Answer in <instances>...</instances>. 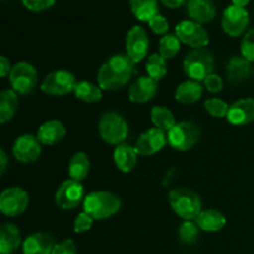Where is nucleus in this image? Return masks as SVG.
I'll use <instances>...</instances> for the list:
<instances>
[{"label": "nucleus", "mask_w": 254, "mask_h": 254, "mask_svg": "<svg viewBox=\"0 0 254 254\" xmlns=\"http://www.w3.org/2000/svg\"><path fill=\"white\" fill-rule=\"evenodd\" d=\"M126 50L128 57L134 64L145 59L149 50V39L143 27L135 25L129 30L126 39Z\"/></svg>", "instance_id": "nucleus-13"}, {"label": "nucleus", "mask_w": 254, "mask_h": 254, "mask_svg": "<svg viewBox=\"0 0 254 254\" xmlns=\"http://www.w3.org/2000/svg\"><path fill=\"white\" fill-rule=\"evenodd\" d=\"M134 64L128 55H114L107 60L97 74L98 86L102 91H118L123 88L135 73Z\"/></svg>", "instance_id": "nucleus-1"}, {"label": "nucleus", "mask_w": 254, "mask_h": 254, "mask_svg": "<svg viewBox=\"0 0 254 254\" xmlns=\"http://www.w3.org/2000/svg\"><path fill=\"white\" fill-rule=\"evenodd\" d=\"M12 154L20 163L31 164L41 155V143L31 134L20 135L12 145Z\"/></svg>", "instance_id": "nucleus-14"}, {"label": "nucleus", "mask_w": 254, "mask_h": 254, "mask_svg": "<svg viewBox=\"0 0 254 254\" xmlns=\"http://www.w3.org/2000/svg\"><path fill=\"white\" fill-rule=\"evenodd\" d=\"M89 168H91V161H89L88 155L79 151V153L74 154L69 160L68 175L71 176V179L81 183L88 175Z\"/></svg>", "instance_id": "nucleus-28"}, {"label": "nucleus", "mask_w": 254, "mask_h": 254, "mask_svg": "<svg viewBox=\"0 0 254 254\" xmlns=\"http://www.w3.org/2000/svg\"><path fill=\"white\" fill-rule=\"evenodd\" d=\"M158 92V81L149 76H141L129 87L128 96L133 103L143 104L151 101Z\"/></svg>", "instance_id": "nucleus-16"}, {"label": "nucleus", "mask_w": 254, "mask_h": 254, "mask_svg": "<svg viewBox=\"0 0 254 254\" xmlns=\"http://www.w3.org/2000/svg\"><path fill=\"white\" fill-rule=\"evenodd\" d=\"M29 205V195L19 186L5 189L0 195V211L7 217H16L25 212Z\"/></svg>", "instance_id": "nucleus-10"}, {"label": "nucleus", "mask_w": 254, "mask_h": 254, "mask_svg": "<svg viewBox=\"0 0 254 254\" xmlns=\"http://www.w3.org/2000/svg\"><path fill=\"white\" fill-rule=\"evenodd\" d=\"M9 81L11 88L17 94H29L36 87L37 72L29 62H17L15 66H12L9 74Z\"/></svg>", "instance_id": "nucleus-8"}, {"label": "nucleus", "mask_w": 254, "mask_h": 254, "mask_svg": "<svg viewBox=\"0 0 254 254\" xmlns=\"http://www.w3.org/2000/svg\"><path fill=\"white\" fill-rule=\"evenodd\" d=\"M226 118L233 126H246L254 121V99L243 98L231 104Z\"/></svg>", "instance_id": "nucleus-17"}, {"label": "nucleus", "mask_w": 254, "mask_h": 254, "mask_svg": "<svg viewBox=\"0 0 254 254\" xmlns=\"http://www.w3.org/2000/svg\"><path fill=\"white\" fill-rule=\"evenodd\" d=\"M149 26H150L151 31L156 35H164L165 36L169 31V21L166 20L165 16L158 14L149 21Z\"/></svg>", "instance_id": "nucleus-36"}, {"label": "nucleus", "mask_w": 254, "mask_h": 254, "mask_svg": "<svg viewBox=\"0 0 254 254\" xmlns=\"http://www.w3.org/2000/svg\"><path fill=\"white\" fill-rule=\"evenodd\" d=\"M160 2L169 9H178V7L183 6L185 2H188V0H160Z\"/></svg>", "instance_id": "nucleus-42"}, {"label": "nucleus", "mask_w": 254, "mask_h": 254, "mask_svg": "<svg viewBox=\"0 0 254 254\" xmlns=\"http://www.w3.org/2000/svg\"><path fill=\"white\" fill-rule=\"evenodd\" d=\"M202 93V84L197 81L189 79L179 84L175 91V99L183 104H192L201 98Z\"/></svg>", "instance_id": "nucleus-25"}, {"label": "nucleus", "mask_w": 254, "mask_h": 254, "mask_svg": "<svg viewBox=\"0 0 254 254\" xmlns=\"http://www.w3.org/2000/svg\"><path fill=\"white\" fill-rule=\"evenodd\" d=\"M151 122L155 126V128L161 129L164 131H170L176 124L175 117L173 112L169 108L163 106H156L151 109Z\"/></svg>", "instance_id": "nucleus-30"}, {"label": "nucleus", "mask_w": 254, "mask_h": 254, "mask_svg": "<svg viewBox=\"0 0 254 254\" xmlns=\"http://www.w3.org/2000/svg\"><path fill=\"white\" fill-rule=\"evenodd\" d=\"M76 98L86 103H96L102 99V88L88 81H79L76 83L73 91Z\"/></svg>", "instance_id": "nucleus-29"}, {"label": "nucleus", "mask_w": 254, "mask_h": 254, "mask_svg": "<svg viewBox=\"0 0 254 254\" xmlns=\"http://www.w3.org/2000/svg\"><path fill=\"white\" fill-rule=\"evenodd\" d=\"M200 237V227L192 221H184L179 227V238L185 245H193Z\"/></svg>", "instance_id": "nucleus-33"}, {"label": "nucleus", "mask_w": 254, "mask_h": 254, "mask_svg": "<svg viewBox=\"0 0 254 254\" xmlns=\"http://www.w3.org/2000/svg\"><path fill=\"white\" fill-rule=\"evenodd\" d=\"M241 52L245 59L254 62V29H250L243 36L241 42Z\"/></svg>", "instance_id": "nucleus-35"}, {"label": "nucleus", "mask_w": 254, "mask_h": 254, "mask_svg": "<svg viewBox=\"0 0 254 254\" xmlns=\"http://www.w3.org/2000/svg\"><path fill=\"white\" fill-rule=\"evenodd\" d=\"M205 109L215 118H223L227 117L230 106L220 98H208L205 101Z\"/></svg>", "instance_id": "nucleus-34"}, {"label": "nucleus", "mask_w": 254, "mask_h": 254, "mask_svg": "<svg viewBox=\"0 0 254 254\" xmlns=\"http://www.w3.org/2000/svg\"><path fill=\"white\" fill-rule=\"evenodd\" d=\"M76 77L68 71L59 69L47 74L41 83V91L49 96H66L74 91Z\"/></svg>", "instance_id": "nucleus-9"}, {"label": "nucleus", "mask_w": 254, "mask_h": 254, "mask_svg": "<svg viewBox=\"0 0 254 254\" xmlns=\"http://www.w3.org/2000/svg\"><path fill=\"white\" fill-rule=\"evenodd\" d=\"M181 49V41L176 34H166L159 42V54L165 60L173 59Z\"/></svg>", "instance_id": "nucleus-32"}, {"label": "nucleus", "mask_w": 254, "mask_h": 254, "mask_svg": "<svg viewBox=\"0 0 254 254\" xmlns=\"http://www.w3.org/2000/svg\"><path fill=\"white\" fill-rule=\"evenodd\" d=\"M21 245V233L12 223L0 226V254L14 253Z\"/></svg>", "instance_id": "nucleus-21"}, {"label": "nucleus", "mask_w": 254, "mask_h": 254, "mask_svg": "<svg viewBox=\"0 0 254 254\" xmlns=\"http://www.w3.org/2000/svg\"><path fill=\"white\" fill-rule=\"evenodd\" d=\"M203 83H205L206 89H207L208 92H211V93H218V92H221L223 89L222 78L215 73L210 74V76L203 81Z\"/></svg>", "instance_id": "nucleus-40"}, {"label": "nucleus", "mask_w": 254, "mask_h": 254, "mask_svg": "<svg viewBox=\"0 0 254 254\" xmlns=\"http://www.w3.org/2000/svg\"><path fill=\"white\" fill-rule=\"evenodd\" d=\"M37 139L44 145H55L66 136V128L64 123L57 119H51L42 124L37 130Z\"/></svg>", "instance_id": "nucleus-20"}, {"label": "nucleus", "mask_w": 254, "mask_h": 254, "mask_svg": "<svg viewBox=\"0 0 254 254\" xmlns=\"http://www.w3.org/2000/svg\"><path fill=\"white\" fill-rule=\"evenodd\" d=\"M11 69H12V66L11 64H10L9 60H7V57L5 56L0 57V76L6 77L7 74H10Z\"/></svg>", "instance_id": "nucleus-41"}, {"label": "nucleus", "mask_w": 254, "mask_h": 254, "mask_svg": "<svg viewBox=\"0 0 254 254\" xmlns=\"http://www.w3.org/2000/svg\"><path fill=\"white\" fill-rule=\"evenodd\" d=\"M251 0H232V5H236V6L240 7H246L248 4H250Z\"/></svg>", "instance_id": "nucleus-44"}, {"label": "nucleus", "mask_w": 254, "mask_h": 254, "mask_svg": "<svg viewBox=\"0 0 254 254\" xmlns=\"http://www.w3.org/2000/svg\"><path fill=\"white\" fill-rule=\"evenodd\" d=\"M195 221L200 230L205 232H218L225 227L227 222L225 215L217 210L202 211Z\"/></svg>", "instance_id": "nucleus-24"}, {"label": "nucleus", "mask_w": 254, "mask_h": 254, "mask_svg": "<svg viewBox=\"0 0 254 254\" xmlns=\"http://www.w3.org/2000/svg\"><path fill=\"white\" fill-rule=\"evenodd\" d=\"M6 166H7V155L5 153L4 149L0 150V174H4L5 170H6Z\"/></svg>", "instance_id": "nucleus-43"}, {"label": "nucleus", "mask_w": 254, "mask_h": 254, "mask_svg": "<svg viewBox=\"0 0 254 254\" xmlns=\"http://www.w3.org/2000/svg\"><path fill=\"white\" fill-rule=\"evenodd\" d=\"M201 138V130L193 122H179L168 131V143L178 151H188L198 143Z\"/></svg>", "instance_id": "nucleus-6"}, {"label": "nucleus", "mask_w": 254, "mask_h": 254, "mask_svg": "<svg viewBox=\"0 0 254 254\" xmlns=\"http://www.w3.org/2000/svg\"><path fill=\"white\" fill-rule=\"evenodd\" d=\"M186 10L189 16L198 24L211 22L217 15V9L212 0H189Z\"/></svg>", "instance_id": "nucleus-18"}, {"label": "nucleus", "mask_w": 254, "mask_h": 254, "mask_svg": "<svg viewBox=\"0 0 254 254\" xmlns=\"http://www.w3.org/2000/svg\"><path fill=\"white\" fill-rule=\"evenodd\" d=\"M169 203L174 212L184 221H193L202 212V203L195 191L176 188L169 192Z\"/></svg>", "instance_id": "nucleus-3"}, {"label": "nucleus", "mask_w": 254, "mask_h": 254, "mask_svg": "<svg viewBox=\"0 0 254 254\" xmlns=\"http://www.w3.org/2000/svg\"><path fill=\"white\" fill-rule=\"evenodd\" d=\"M19 106V97L14 89H5L0 93V123L5 124L14 117Z\"/></svg>", "instance_id": "nucleus-27"}, {"label": "nucleus", "mask_w": 254, "mask_h": 254, "mask_svg": "<svg viewBox=\"0 0 254 254\" xmlns=\"http://www.w3.org/2000/svg\"><path fill=\"white\" fill-rule=\"evenodd\" d=\"M93 218L89 215H87L86 212H81L76 217L73 223V230L76 233H84L87 231H89L93 225Z\"/></svg>", "instance_id": "nucleus-38"}, {"label": "nucleus", "mask_w": 254, "mask_h": 254, "mask_svg": "<svg viewBox=\"0 0 254 254\" xmlns=\"http://www.w3.org/2000/svg\"><path fill=\"white\" fill-rule=\"evenodd\" d=\"M176 36L183 44L192 49H205L210 42V36L202 24L193 20H184L179 22L175 27Z\"/></svg>", "instance_id": "nucleus-7"}, {"label": "nucleus", "mask_w": 254, "mask_h": 254, "mask_svg": "<svg viewBox=\"0 0 254 254\" xmlns=\"http://www.w3.org/2000/svg\"><path fill=\"white\" fill-rule=\"evenodd\" d=\"M101 138L111 145L123 144L129 133V127L123 116L117 112H107L101 117L98 123Z\"/></svg>", "instance_id": "nucleus-5"}, {"label": "nucleus", "mask_w": 254, "mask_h": 254, "mask_svg": "<svg viewBox=\"0 0 254 254\" xmlns=\"http://www.w3.org/2000/svg\"><path fill=\"white\" fill-rule=\"evenodd\" d=\"M250 24V14L246 7L231 6L226 7L222 15V29L227 35L232 37L241 36L247 30Z\"/></svg>", "instance_id": "nucleus-12"}, {"label": "nucleus", "mask_w": 254, "mask_h": 254, "mask_svg": "<svg viewBox=\"0 0 254 254\" xmlns=\"http://www.w3.org/2000/svg\"><path fill=\"white\" fill-rule=\"evenodd\" d=\"M252 66L251 62L243 56H232L226 66V72L233 83H241L250 77Z\"/></svg>", "instance_id": "nucleus-23"}, {"label": "nucleus", "mask_w": 254, "mask_h": 254, "mask_svg": "<svg viewBox=\"0 0 254 254\" xmlns=\"http://www.w3.org/2000/svg\"><path fill=\"white\" fill-rule=\"evenodd\" d=\"M146 72L148 76L155 81H160L168 73L166 60L160 54H151L146 60Z\"/></svg>", "instance_id": "nucleus-31"}, {"label": "nucleus", "mask_w": 254, "mask_h": 254, "mask_svg": "<svg viewBox=\"0 0 254 254\" xmlns=\"http://www.w3.org/2000/svg\"><path fill=\"white\" fill-rule=\"evenodd\" d=\"M113 158L116 166L122 173H130L136 165L138 154H136L134 146L123 143L117 145V148L114 149Z\"/></svg>", "instance_id": "nucleus-22"}, {"label": "nucleus", "mask_w": 254, "mask_h": 254, "mask_svg": "<svg viewBox=\"0 0 254 254\" xmlns=\"http://www.w3.org/2000/svg\"><path fill=\"white\" fill-rule=\"evenodd\" d=\"M21 1L22 5L30 11L40 12L54 6L56 0H21Z\"/></svg>", "instance_id": "nucleus-37"}, {"label": "nucleus", "mask_w": 254, "mask_h": 254, "mask_svg": "<svg viewBox=\"0 0 254 254\" xmlns=\"http://www.w3.org/2000/svg\"><path fill=\"white\" fill-rule=\"evenodd\" d=\"M129 5L134 16L140 21L149 22L159 14L158 0H129Z\"/></svg>", "instance_id": "nucleus-26"}, {"label": "nucleus", "mask_w": 254, "mask_h": 254, "mask_svg": "<svg viewBox=\"0 0 254 254\" xmlns=\"http://www.w3.org/2000/svg\"><path fill=\"white\" fill-rule=\"evenodd\" d=\"M51 254H77V247L72 240H64L55 245Z\"/></svg>", "instance_id": "nucleus-39"}, {"label": "nucleus", "mask_w": 254, "mask_h": 254, "mask_svg": "<svg viewBox=\"0 0 254 254\" xmlns=\"http://www.w3.org/2000/svg\"><path fill=\"white\" fill-rule=\"evenodd\" d=\"M186 76L192 81L202 82L215 69V57L207 49H193L186 55L183 62Z\"/></svg>", "instance_id": "nucleus-4"}, {"label": "nucleus", "mask_w": 254, "mask_h": 254, "mask_svg": "<svg viewBox=\"0 0 254 254\" xmlns=\"http://www.w3.org/2000/svg\"><path fill=\"white\" fill-rule=\"evenodd\" d=\"M54 240L49 233L36 232L27 236L22 242L24 254H51L54 250Z\"/></svg>", "instance_id": "nucleus-19"}, {"label": "nucleus", "mask_w": 254, "mask_h": 254, "mask_svg": "<svg viewBox=\"0 0 254 254\" xmlns=\"http://www.w3.org/2000/svg\"><path fill=\"white\" fill-rule=\"evenodd\" d=\"M166 143H168V135L165 131L153 128L141 134L140 138L136 140L134 149L138 155L149 156L160 151L166 145Z\"/></svg>", "instance_id": "nucleus-15"}, {"label": "nucleus", "mask_w": 254, "mask_h": 254, "mask_svg": "<svg viewBox=\"0 0 254 254\" xmlns=\"http://www.w3.org/2000/svg\"><path fill=\"white\" fill-rule=\"evenodd\" d=\"M83 212L93 220H107L116 215L122 207V201L118 196L109 191H93L83 200Z\"/></svg>", "instance_id": "nucleus-2"}, {"label": "nucleus", "mask_w": 254, "mask_h": 254, "mask_svg": "<svg viewBox=\"0 0 254 254\" xmlns=\"http://www.w3.org/2000/svg\"><path fill=\"white\" fill-rule=\"evenodd\" d=\"M56 205L61 210H73L78 207L84 200V189L79 181L68 179L64 181L57 189L56 196Z\"/></svg>", "instance_id": "nucleus-11"}]
</instances>
